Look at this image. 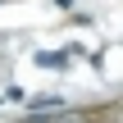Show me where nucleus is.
Returning <instances> with one entry per match:
<instances>
[{
	"instance_id": "obj_4",
	"label": "nucleus",
	"mask_w": 123,
	"mask_h": 123,
	"mask_svg": "<svg viewBox=\"0 0 123 123\" xmlns=\"http://www.w3.org/2000/svg\"><path fill=\"white\" fill-rule=\"evenodd\" d=\"M55 5H59V9H73V0H55Z\"/></svg>"
},
{
	"instance_id": "obj_2",
	"label": "nucleus",
	"mask_w": 123,
	"mask_h": 123,
	"mask_svg": "<svg viewBox=\"0 0 123 123\" xmlns=\"http://www.w3.org/2000/svg\"><path fill=\"white\" fill-rule=\"evenodd\" d=\"M41 123H91L87 114H68V110H59V114H50V119H41Z\"/></svg>"
},
{
	"instance_id": "obj_1",
	"label": "nucleus",
	"mask_w": 123,
	"mask_h": 123,
	"mask_svg": "<svg viewBox=\"0 0 123 123\" xmlns=\"http://www.w3.org/2000/svg\"><path fill=\"white\" fill-rule=\"evenodd\" d=\"M41 68H68V50H37Z\"/></svg>"
},
{
	"instance_id": "obj_3",
	"label": "nucleus",
	"mask_w": 123,
	"mask_h": 123,
	"mask_svg": "<svg viewBox=\"0 0 123 123\" xmlns=\"http://www.w3.org/2000/svg\"><path fill=\"white\" fill-rule=\"evenodd\" d=\"M32 110H64V100H59V96H37Z\"/></svg>"
}]
</instances>
